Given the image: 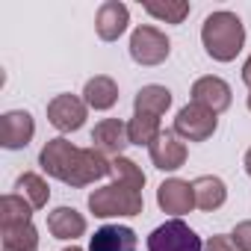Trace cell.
Returning <instances> with one entry per match:
<instances>
[{"mask_svg": "<svg viewBox=\"0 0 251 251\" xmlns=\"http://www.w3.org/2000/svg\"><path fill=\"white\" fill-rule=\"evenodd\" d=\"M39 166H42V172H48L50 177H56L74 189H83L109 175V160L103 154H98L95 148H77L74 142H68L62 136L50 139L42 148Z\"/></svg>", "mask_w": 251, "mask_h": 251, "instance_id": "1", "label": "cell"}, {"mask_svg": "<svg viewBox=\"0 0 251 251\" xmlns=\"http://www.w3.org/2000/svg\"><path fill=\"white\" fill-rule=\"evenodd\" d=\"M201 42H204L207 56H213L216 62H230V59H236V53L245 45V27L236 12L219 9L204 18Z\"/></svg>", "mask_w": 251, "mask_h": 251, "instance_id": "2", "label": "cell"}, {"mask_svg": "<svg viewBox=\"0 0 251 251\" xmlns=\"http://www.w3.org/2000/svg\"><path fill=\"white\" fill-rule=\"evenodd\" d=\"M89 210L98 219H112V216H139L145 210L142 198V183L112 177V183L89 192Z\"/></svg>", "mask_w": 251, "mask_h": 251, "instance_id": "3", "label": "cell"}, {"mask_svg": "<svg viewBox=\"0 0 251 251\" xmlns=\"http://www.w3.org/2000/svg\"><path fill=\"white\" fill-rule=\"evenodd\" d=\"M148 251H204V242L183 219H169L151 230Z\"/></svg>", "mask_w": 251, "mask_h": 251, "instance_id": "4", "label": "cell"}, {"mask_svg": "<svg viewBox=\"0 0 251 251\" xmlns=\"http://www.w3.org/2000/svg\"><path fill=\"white\" fill-rule=\"evenodd\" d=\"M216 127H219L216 112L192 100V103H186V106L177 112L172 130H175L183 142H207V139L216 133Z\"/></svg>", "mask_w": 251, "mask_h": 251, "instance_id": "5", "label": "cell"}, {"mask_svg": "<svg viewBox=\"0 0 251 251\" xmlns=\"http://www.w3.org/2000/svg\"><path fill=\"white\" fill-rule=\"evenodd\" d=\"M169 53H172V42H169V36L163 30H157L151 24H142V27L133 30V36H130V56H133V62L151 68V65L166 62Z\"/></svg>", "mask_w": 251, "mask_h": 251, "instance_id": "6", "label": "cell"}, {"mask_svg": "<svg viewBox=\"0 0 251 251\" xmlns=\"http://www.w3.org/2000/svg\"><path fill=\"white\" fill-rule=\"evenodd\" d=\"M36 136V121L27 109H9L0 115V145L6 151H21Z\"/></svg>", "mask_w": 251, "mask_h": 251, "instance_id": "7", "label": "cell"}, {"mask_svg": "<svg viewBox=\"0 0 251 251\" xmlns=\"http://www.w3.org/2000/svg\"><path fill=\"white\" fill-rule=\"evenodd\" d=\"M86 100L77 98V95H56L50 103H48V121L59 133H74L86 124Z\"/></svg>", "mask_w": 251, "mask_h": 251, "instance_id": "8", "label": "cell"}, {"mask_svg": "<svg viewBox=\"0 0 251 251\" xmlns=\"http://www.w3.org/2000/svg\"><path fill=\"white\" fill-rule=\"evenodd\" d=\"M130 145V133H127V124L121 118H103L95 124L92 130V148L98 154H103L106 160L124 157V148Z\"/></svg>", "mask_w": 251, "mask_h": 251, "instance_id": "9", "label": "cell"}, {"mask_svg": "<svg viewBox=\"0 0 251 251\" xmlns=\"http://www.w3.org/2000/svg\"><path fill=\"white\" fill-rule=\"evenodd\" d=\"M148 154H151V163H154L160 172H177V169L186 163V142H183L175 130H163V133L151 142Z\"/></svg>", "mask_w": 251, "mask_h": 251, "instance_id": "10", "label": "cell"}, {"mask_svg": "<svg viewBox=\"0 0 251 251\" xmlns=\"http://www.w3.org/2000/svg\"><path fill=\"white\" fill-rule=\"evenodd\" d=\"M157 204L163 213H172L175 219L189 213L195 207V192H192V183L189 180H180V177H169L160 183L157 189Z\"/></svg>", "mask_w": 251, "mask_h": 251, "instance_id": "11", "label": "cell"}, {"mask_svg": "<svg viewBox=\"0 0 251 251\" xmlns=\"http://www.w3.org/2000/svg\"><path fill=\"white\" fill-rule=\"evenodd\" d=\"M130 24V9L118 3V0H106V3H100L98 15H95V33L100 42H115L124 36V30H127Z\"/></svg>", "mask_w": 251, "mask_h": 251, "instance_id": "12", "label": "cell"}, {"mask_svg": "<svg viewBox=\"0 0 251 251\" xmlns=\"http://www.w3.org/2000/svg\"><path fill=\"white\" fill-rule=\"evenodd\" d=\"M192 100L201 103V106H207V109H213V112L219 115V112H225V109L230 106L233 95H230V86H227L222 77L207 74V77H198V80L192 83Z\"/></svg>", "mask_w": 251, "mask_h": 251, "instance_id": "13", "label": "cell"}, {"mask_svg": "<svg viewBox=\"0 0 251 251\" xmlns=\"http://www.w3.org/2000/svg\"><path fill=\"white\" fill-rule=\"evenodd\" d=\"M136 230L127 225H103L95 230L89 251H136Z\"/></svg>", "mask_w": 251, "mask_h": 251, "instance_id": "14", "label": "cell"}, {"mask_svg": "<svg viewBox=\"0 0 251 251\" xmlns=\"http://www.w3.org/2000/svg\"><path fill=\"white\" fill-rule=\"evenodd\" d=\"M48 230L56 239H77L86 233V216L74 207H56L48 213Z\"/></svg>", "mask_w": 251, "mask_h": 251, "instance_id": "15", "label": "cell"}, {"mask_svg": "<svg viewBox=\"0 0 251 251\" xmlns=\"http://www.w3.org/2000/svg\"><path fill=\"white\" fill-rule=\"evenodd\" d=\"M192 192H195V207H198V210H207V213L219 210V207L227 201V186H225V180L216 177V175H201V177H195V180H192Z\"/></svg>", "mask_w": 251, "mask_h": 251, "instance_id": "16", "label": "cell"}, {"mask_svg": "<svg viewBox=\"0 0 251 251\" xmlns=\"http://www.w3.org/2000/svg\"><path fill=\"white\" fill-rule=\"evenodd\" d=\"M83 100H86L89 109H100V112H103V109H112L115 100H118V86H115V80L106 77V74H98V77L86 80V86H83Z\"/></svg>", "mask_w": 251, "mask_h": 251, "instance_id": "17", "label": "cell"}, {"mask_svg": "<svg viewBox=\"0 0 251 251\" xmlns=\"http://www.w3.org/2000/svg\"><path fill=\"white\" fill-rule=\"evenodd\" d=\"M169 106H172V92L166 86H160V83L142 86L136 92V98H133V109L142 112V115H157L160 118V115H166Z\"/></svg>", "mask_w": 251, "mask_h": 251, "instance_id": "18", "label": "cell"}, {"mask_svg": "<svg viewBox=\"0 0 251 251\" xmlns=\"http://www.w3.org/2000/svg\"><path fill=\"white\" fill-rule=\"evenodd\" d=\"M33 219V204L12 192V195H3L0 198V227H9V225H27Z\"/></svg>", "mask_w": 251, "mask_h": 251, "instance_id": "19", "label": "cell"}, {"mask_svg": "<svg viewBox=\"0 0 251 251\" xmlns=\"http://www.w3.org/2000/svg\"><path fill=\"white\" fill-rule=\"evenodd\" d=\"M15 189H18V195H24V198L33 204V210L48 207L50 189H48V180H45L42 175H36V172H24V175H18Z\"/></svg>", "mask_w": 251, "mask_h": 251, "instance_id": "20", "label": "cell"}, {"mask_svg": "<svg viewBox=\"0 0 251 251\" xmlns=\"http://www.w3.org/2000/svg\"><path fill=\"white\" fill-rule=\"evenodd\" d=\"M0 230H3V251H36L39 248V230L33 227V222L9 225Z\"/></svg>", "mask_w": 251, "mask_h": 251, "instance_id": "21", "label": "cell"}, {"mask_svg": "<svg viewBox=\"0 0 251 251\" xmlns=\"http://www.w3.org/2000/svg\"><path fill=\"white\" fill-rule=\"evenodd\" d=\"M127 133H130V145H145V148H151V142L163 133V127H160V118H157V115L133 112V118L127 121Z\"/></svg>", "mask_w": 251, "mask_h": 251, "instance_id": "22", "label": "cell"}, {"mask_svg": "<svg viewBox=\"0 0 251 251\" xmlns=\"http://www.w3.org/2000/svg\"><path fill=\"white\" fill-rule=\"evenodd\" d=\"M145 12L151 18H157V21H166V24H183V18L192 12V6L186 3V0H166V3H154V0H148Z\"/></svg>", "mask_w": 251, "mask_h": 251, "instance_id": "23", "label": "cell"}, {"mask_svg": "<svg viewBox=\"0 0 251 251\" xmlns=\"http://www.w3.org/2000/svg\"><path fill=\"white\" fill-rule=\"evenodd\" d=\"M230 242L236 245V251H251V222H239L230 230Z\"/></svg>", "mask_w": 251, "mask_h": 251, "instance_id": "24", "label": "cell"}, {"mask_svg": "<svg viewBox=\"0 0 251 251\" xmlns=\"http://www.w3.org/2000/svg\"><path fill=\"white\" fill-rule=\"evenodd\" d=\"M204 251H236V245L230 242V236L216 233V236H210V239L204 242Z\"/></svg>", "mask_w": 251, "mask_h": 251, "instance_id": "25", "label": "cell"}, {"mask_svg": "<svg viewBox=\"0 0 251 251\" xmlns=\"http://www.w3.org/2000/svg\"><path fill=\"white\" fill-rule=\"evenodd\" d=\"M242 83L248 86V92H251V56L245 59V65H242Z\"/></svg>", "mask_w": 251, "mask_h": 251, "instance_id": "26", "label": "cell"}, {"mask_svg": "<svg viewBox=\"0 0 251 251\" xmlns=\"http://www.w3.org/2000/svg\"><path fill=\"white\" fill-rule=\"evenodd\" d=\"M245 175H248V177H251V148H248V151H245Z\"/></svg>", "mask_w": 251, "mask_h": 251, "instance_id": "27", "label": "cell"}, {"mask_svg": "<svg viewBox=\"0 0 251 251\" xmlns=\"http://www.w3.org/2000/svg\"><path fill=\"white\" fill-rule=\"evenodd\" d=\"M62 251H83V248H77V245H71V248H62Z\"/></svg>", "mask_w": 251, "mask_h": 251, "instance_id": "28", "label": "cell"}, {"mask_svg": "<svg viewBox=\"0 0 251 251\" xmlns=\"http://www.w3.org/2000/svg\"><path fill=\"white\" fill-rule=\"evenodd\" d=\"M245 103H248V109H251V92H248V100H245Z\"/></svg>", "mask_w": 251, "mask_h": 251, "instance_id": "29", "label": "cell"}]
</instances>
